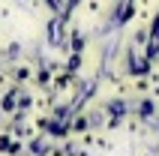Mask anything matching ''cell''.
<instances>
[{
    "instance_id": "obj_1",
    "label": "cell",
    "mask_w": 159,
    "mask_h": 156,
    "mask_svg": "<svg viewBox=\"0 0 159 156\" xmlns=\"http://www.w3.org/2000/svg\"><path fill=\"white\" fill-rule=\"evenodd\" d=\"M159 54V15L153 21V30H150V48H147V57H156Z\"/></svg>"
},
{
    "instance_id": "obj_2",
    "label": "cell",
    "mask_w": 159,
    "mask_h": 156,
    "mask_svg": "<svg viewBox=\"0 0 159 156\" xmlns=\"http://www.w3.org/2000/svg\"><path fill=\"white\" fill-rule=\"evenodd\" d=\"M132 18V3H123V6L117 9V15H114V21L120 24V21H129Z\"/></svg>"
},
{
    "instance_id": "obj_3",
    "label": "cell",
    "mask_w": 159,
    "mask_h": 156,
    "mask_svg": "<svg viewBox=\"0 0 159 156\" xmlns=\"http://www.w3.org/2000/svg\"><path fill=\"white\" fill-rule=\"evenodd\" d=\"M138 114H141V117H150V114H153V102H150V99H144V102L138 105Z\"/></svg>"
},
{
    "instance_id": "obj_4",
    "label": "cell",
    "mask_w": 159,
    "mask_h": 156,
    "mask_svg": "<svg viewBox=\"0 0 159 156\" xmlns=\"http://www.w3.org/2000/svg\"><path fill=\"white\" fill-rule=\"evenodd\" d=\"M78 66H81V57H78V54H72V57H69V69H78Z\"/></svg>"
},
{
    "instance_id": "obj_5",
    "label": "cell",
    "mask_w": 159,
    "mask_h": 156,
    "mask_svg": "<svg viewBox=\"0 0 159 156\" xmlns=\"http://www.w3.org/2000/svg\"><path fill=\"white\" fill-rule=\"evenodd\" d=\"M75 3H78V0H66V9H69V6H75Z\"/></svg>"
},
{
    "instance_id": "obj_6",
    "label": "cell",
    "mask_w": 159,
    "mask_h": 156,
    "mask_svg": "<svg viewBox=\"0 0 159 156\" xmlns=\"http://www.w3.org/2000/svg\"><path fill=\"white\" fill-rule=\"evenodd\" d=\"M126 3H129V0H126Z\"/></svg>"
}]
</instances>
